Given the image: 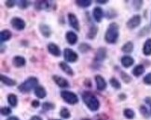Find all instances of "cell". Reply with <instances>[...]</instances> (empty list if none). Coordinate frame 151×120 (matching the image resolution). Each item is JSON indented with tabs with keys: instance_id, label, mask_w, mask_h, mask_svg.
Masks as SVG:
<instances>
[{
	"instance_id": "1",
	"label": "cell",
	"mask_w": 151,
	"mask_h": 120,
	"mask_svg": "<svg viewBox=\"0 0 151 120\" xmlns=\"http://www.w3.org/2000/svg\"><path fill=\"white\" fill-rule=\"evenodd\" d=\"M82 100L86 106L92 112H95L100 108V101L92 92L84 91L82 93Z\"/></svg>"
},
{
	"instance_id": "2",
	"label": "cell",
	"mask_w": 151,
	"mask_h": 120,
	"mask_svg": "<svg viewBox=\"0 0 151 120\" xmlns=\"http://www.w3.org/2000/svg\"><path fill=\"white\" fill-rule=\"evenodd\" d=\"M119 36V27L117 22H112L107 27L106 32L104 34V40L108 44H115L118 41Z\"/></svg>"
},
{
	"instance_id": "3",
	"label": "cell",
	"mask_w": 151,
	"mask_h": 120,
	"mask_svg": "<svg viewBox=\"0 0 151 120\" xmlns=\"http://www.w3.org/2000/svg\"><path fill=\"white\" fill-rule=\"evenodd\" d=\"M37 86H38V79L35 76H30L19 86L18 89L22 93H28L33 89L35 90V89Z\"/></svg>"
},
{
	"instance_id": "4",
	"label": "cell",
	"mask_w": 151,
	"mask_h": 120,
	"mask_svg": "<svg viewBox=\"0 0 151 120\" xmlns=\"http://www.w3.org/2000/svg\"><path fill=\"white\" fill-rule=\"evenodd\" d=\"M61 97L65 102H67L68 104H71V105L77 104L79 101L78 95L72 92V91H69V90H62Z\"/></svg>"
},
{
	"instance_id": "5",
	"label": "cell",
	"mask_w": 151,
	"mask_h": 120,
	"mask_svg": "<svg viewBox=\"0 0 151 120\" xmlns=\"http://www.w3.org/2000/svg\"><path fill=\"white\" fill-rule=\"evenodd\" d=\"M63 58L67 62H76L78 60V55L71 49H65V50H63Z\"/></svg>"
},
{
	"instance_id": "6",
	"label": "cell",
	"mask_w": 151,
	"mask_h": 120,
	"mask_svg": "<svg viewBox=\"0 0 151 120\" xmlns=\"http://www.w3.org/2000/svg\"><path fill=\"white\" fill-rule=\"evenodd\" d=\"M10 24L17 31H22L26 25L25 21L22 19L19 18V17H13V18L10 20Z\"/></svg>"
},
{
	"instance_id": "7",
	"label": "cell",
	"mask_w": 151,
	"mask_h": 120,
	"mask_svg": "<svg viewBox=\"0 0 151 120\" xmlns=\"http://www.w3.org/2000/svg\"><path fill=\"white\" fill-rule=\"evenodd\" d=\"M106 55H107L106 49L104 47H101L96 50L93 61H95V64H101V62H103L104 61V59L106 58Z\"/></svg>"
},
{
	"instance_id": "8",
	"label": "cell",
	"mask_w": 151,
	"mask_h": 120,
	"mask_svg": "<svg viewBox=\"0 0 151 120\" xmlns=\"http://www.w3.org/2000/svg\"><path fill=\"white\" fill-rule=\"evenodd\" d=\"M67 18H68V24L70 25L75 31L79 32L80 30V26H79V21L78 17L76 16V14L72 13V12H69L67 15Z\"/></svg>"
},
{
	"instance_id": "9",
	"label": "cell",
	"mask_w": 151,
	"mask_h": 120,
	"mask_svg": "<svg viewBox=\"0 0 151 120\" xmlns=\"http://www.w3.org/2000/svg\"><path fill=\"white\" fill-rule=\"evenodd\" d=\"M141 21H142V19H141V16L140 15H137V14L136 15H133L131 19L128 20L126 25L131 30L135 29V28H137L139 25H140Z\"/></svg>"
},
{
	"instance_id": "10",
	"label": "cell",
	"mask_w": 151,
	"mask_h": 120,
	"mask_svg": "<svg viewBox=\"0 0 151 120\" xmlns=\"http://www.w3.org/2000/svg\"><path fill=\"white\" fill-rule=\"evenodd\" d=\"M52 79H53V81L55 82L56 85H58V87L60 88H63V89H66V88H69V82L65 78H63L60 76H52Z\"/></svg>"
},
{
	"instance_id": "11",
	"label": "cell",
	"mask_w": 151,
	"mask_h": 120,
	"mask_svg": "<svg viewBox=\"0 0 151 120\" xmlns=\"http://www.w3.org/2000/svg\"><path fill=\"white\" fill-rule=\"evenodd\" d=\"M95 83H96V88H97V90H99V91H103L106 89V81L104 80V78L100 76V75H96L95 77Z\"/></svg>"
},
{
	"instance_id": "12",
	"label": "cell",
	"mask_w": 151,
	"mask_h": 120,
	"mask_svg": "<svg viewBox=\"0 0 151 120\" xmlns=\"http://www.w3.org/2000/svg\"><path fill=\"white\" fill-rule=\"evenodd\" d=\"M103 16H104V10L100 7H95L92 9V17L96 22H101L103 20Z\"/></svg>"
},
{
	"instance_id": "13",
	"label": "cell",
	"mask_w": 151,
	"mask_h": 120,
	"mask_svg": "<svg viewBox=\"0 0 151 120\" xmlns=\"http://www.w3.org/2000/svg\"><path fill=\"white\" fill-rule=\"evenodd\" d=\"M48 48V51L54 57H59L61 56V49L58 47V45H56L55 43H50L47 46Z\"/></svg>"
},
{
	"instance_id": "14",
	"label": "cell",
	"mask_w": 151,
	"mask_h": 120,
	"mask_svg": "<svg viewBox=\"0 0 151 120\" xmlns=\"http://www.w3.org/2000/svg\"><path fill=\"white\" fill-rule=\"evenodd\" d=\"M50 7V3L46 0H40V1L35 2V8L37 10H48Z\"/></svg>"
},
{
	"instance_id": "15",
	"label": "cell",
	"mask_w": 151,
	"mask_h": 120,
	"mask_svg": "<svg viewBox=\"0 0 151 120\" xmlns=\"http://www.w3.org/2000/svg\"><path fill=\"white\" fill-rule=\"evenodd\" d=\"M66 41L69 45H75L78 42V36L77 34L72 32V31H68L65 35Z\"/></svg>"
},
{
	"instance_id": "16",
	"label": "cell",
	"mask_w": 151,
	"mask_h": 120,
	"mask_svg": "<svg viewBox=\"0 0 151 120\" xmlns=\"http://www.w3.org/2000/svg\"><path fill=\"white\" fill-rule=\"evenodd\" d=\"M120 62H121V64H122V66L124 68H129L133 64H134V60H133V58H132L131 56L125 55V56L122 57V58H121Z\"/></svg>"
},
{
	"instance_id": "17",
	"label": "cell",
	"mask_w": 151,
	"mask_h": 120,
	"mask_svg": "<svg viewBox=\"0 0 151 120\" xmlns=\"http://www.w3.org/2000/svg\"><path fill=\"white\" fill-rule=\"evenodd\" d=\"M34 92H35V95H36L38 99H44L45 97L47 96V91H46L45 88L39 85L35 89Z\"/></svg>"
},
{
	"instance_id": "18",
	"label": "cell",
	"mask_w": 151,
	"mask_h": 120,
	"mask_svg": "<svg viewBox=\"0 0 151 120\" xmlns=\"http://www.w3.org/2000/svg\"><path fill=\"white\" fill-rule=\"evenodd\" d=\"M12 64H13V65L15 67L20 68V67H22V66L25 65L26 60L22 56H15L13 58V60H12Z\"/></svg>"
},
{
	"instance_id": "19",
	"label": "cell",
	"mask_w": 151,
	"mask_h": 120,
	"mask_svg": "<svg viewBox=\"0 0 151 120\" xmlns=\"http://www.w3.org/2000/svg\"><path fill=\"white\" fill-rule=\"evenodd\" d=\"M39 31L41 33V35L44 36V37H50V35H51V30L49 25L47 24H41L39 25Z\"/></svg>"
},
{
	"instance_id": "20",
	"label": "cell",
	"mask_w": 151,
	"mask_h": 120,
	"mask_svg": "<svg viewBox=\"0 0 151 120\" xmlns=\"http://www.w3.org/2000/svg\"><path fill=\"white\" fill-rule=\"evenodd\" d=\"M0 80H1V82H2L4 85L8 86V87H13V86H15V85L17 84L16 80L11 79V78H9V76H4V75H1V76H0Z\"/></svg>"
},
{
	"instance_id": "21",
	"label": "cell",
	"mask_w": 151,
	"mask_h": 120,
	"mask_svg": "<svg viewBox=\"0 0 151 120\" xmlns=\"http://www.w3.org/2000/svg\"><path fill=\"white\" fill-rule=\"evenodd\" d=\"M59 66H60L61 69L63 70V72H65L66 75L70 76H74V71H73V69L66 64V62H65V61H60Z\"/></svg>"
},
{
	"instance_id": "22",
	"label": "cell",
	"mask_w": 151,
	"mask_h": 120,
	"mask_svg": "<svg viewBox=\"0 0 151 120\" xmlns=\"http://www.w3.org/2000/svg\"><path fill=\"white\" fill-rule=\"evenodd\" d=\"M12 36V34L11 32L8 29H5V30H2L1 33H0V40H1V42H7L11 38Z\"/></svg>"
},
{
	"instance_id": "23",
	"label": "cell",
	"mask_w": 151,
	"mask_h": 120,
	"mask_svg": "<svg viewBox=\"0 0 151 120\" xmlns=\"http://www.w3.org/2000/svg\"><path fill=\"white\" fill-rule=\"evenodd\" d=\"M143 53L146 56L151 55V38L147 39V41L145 42L143 46Z\"/></svg>"
},
{
	"instance_id": "24",
	"label": "cell",
	"mask_w": 151,
	"mask_h": 120,
	"mask_svg": "<svg viewBox=\"0 0 151 120\" xmlns=\"http://www.w3.org/2000/svg\"><path fill=\"white\" fill-rule=\"evenodd\" d=\"M145 73V66L143 64H138L136 65L132 70V75L138 77V76H141L143 74Z\"/></svg>"
},
{
	"instance_id": "25",
	"label": "cell",
	"mask_w": 151,
	"mask_h": 120,
	"mask_svg": "<svg viewBox=\"0 0 151 120\" xmlns=\"http://www.w3.org/2000/svg\"><path fill=\"white\" fill-rule=\"evenodd\" d=\"M8 102L11 107H16L18 105V97L15 94H9L8 95Z\"/></svg>"
},
{
	"instance_id": "26",
	"label": "cell",
	"mask_w": 151,
	"mask_h": 120,
	"mask_svg": "<svg viewBox=\"0 0 151 120\" xmlns=\"http://www.w3.org/2000/svg\"><path fill=\"white\" fill-rule=\"evenodd\" d=\"M97 33H98V28H97V26L92 25L90 28L89 33L87 34V37H88L89 39H94L95 36H97Z\"/></svg>"
},
{
	"instance_id": "27",
	"label": "cell",
	"mask_w": 151,
	"mask_h": 120,
	"mask_svg": "<svg viewBox=\"0 0 151 120\" xmlns=\"http://www.w3.org/2000/svg\"><path fill=\"white\" fill-rule=\"evenodd\" d=\"M121 50H122L124 53H127V54L132 52V50H133V43L130 42V41L125 43L122 46V48H121Z\"/></svg>"
},
{
	"instance_id": "28",
	"label": "cell",
	"mask_w": 151,
	"mask_h": 120,
	"mask_svg": "<svg viewBox=\"0 0 151 120\" xmlns=\"http://www.w3.org/2000/svg\"><path fill=\"white\" fill-rule=\"evenodd\" d=\"M91 49V45L89 44H87V43H81L79 46H78V50H79V52L81 53H87V52H89V51Z\"/></svg>"
},
{
	"instance_id": "29",
	"label": "cell",
	"mask_w": 151,
	"mask_h": 120,
	"mask_svg": "<svg viewBox=\"0 0 151 120\" xmlns=\"http://www.w3.org/2000/svg\"><path fill=\"white\" fill-rule=\"evenodd\" d=\"M60 116L62 118H63V119H68V118H70V116H71V113L67 109V108L63 107L62 109L60 110Z\"/></svg>"
},
{
	"instance_id": "30",
	"label": "cell",
	"mask_w": 151,
	"mask_h": 120,
	"mask_svg": "<svg viewBox=\"0 0 151 120\" xmlns=\"http://www.w3.org/2000/svg\"><path fill=\"white\" fill-rule=\"evenodd\" d=\"M109 83H110V85H111L112 87H113L114 89H121V85H120V83H119V80H118L117 78H116V77H111V78H110Z\"/></svg>"
},
{
	"instance_id": "31",
	"label": "cell",
	"mask_w": 151,
	"mask_h": 120,
	"mask_svg": "<svg viewBox=\"0 0 151 120\" xmlns=\"http://www.w3.org/2000/svg\"><path fill=\"white\" fill-rule=\"evenodd\" d=\"M76 3H77V5L81 8H88L91 5L92 2L91 1V0H77Z\"/></svg>"
},
{
	"instance_id": "32",
	"label": "cell",
	"mask_w": 151,
	"mask_h": 120,
	"mask_svg": "<svg viewBox=\"0 0 151 120\" xmlns=\"http://www.w3.org/2000/svg\"><path fill=\"white\" fill-rule=\"evenodd\" d=\"M123 115L127 119H132V118H134V116H135L134 112H133V110L130 109V108H127V109H125L123 111Z\"/></svg>"
},
{
	"instance_id": "33",
	"label": "cell",
	"mask_w": 151,
	"mask_h": 120,
	"mask_svg": "<svg viewBox=\"0 0 151 120\" xmlns=\"http://www.w3.org/2000/svg\"><path fill=\"white\" fill-rule=\"evenodd\" d=\"M11 112H12L11 108L8 107V106H3V107H1V109H0V113H1V115L4 116H8L9 115H11Z\"/></svg>"
},
{
	"instance_id": "34",
	"label": "cell",
	"mask_w": 151,
	"mask_h": 120,
	"mask_svg": "<svg viewBox=\"0 0 151 120\" xmlns=\"http://www.w3.org/2000/svg\"><path fill=\"white\" fill-rule=\"evenodd\" d=\"M55 105L53 104H51V102H43L42 104V109L45 110V111H50V110H53L54 109Z\"/></svg>"
},
{
	"instance_id": "35",
	"label": "cell",
	"mask_w": 151,
	"mask_h": 120,
	"mask_svg": "<svg viewBox=\"0 0 151 120\" xmlns=\"http://www.w3.org/2000/svg\"><path fill=\"white\" fill-rule=\"evenodd\" d=\"M30 4H31V2L30 1H26V0H22V1H19L18 2L19 8L20 9H27L29 6H30Z\"/></svg>"
},
{
	"instance_id": "36",
	"label": "cell",
	"mask_w": 151,
	"mask_h": 120,
	"mask_svg": "<svg viewBox=\"0 0 151 120\" xmlns=\"http://www.w3.org/2000/svg\"><path fill=\"white\" fill-rule=\"evenodd\" d=\"M139 110H140V113L142 114V115L145 116V117H147L148 118L149 117V113H148V110H147V108L145 106V105H141L140 108H139Z\"/></svg>"
},
{
	"instance_id": "37",
	"label": "cell",
	"mask_w": 151,
	"mask_h": 120,
	"mask_svg": "<svg viewBox=\"0 0 151 120\" xmlns=\"http://www.w3.org/2000/svg\"><path fill=\"white\" fill-rule=\"evenodd\" d=\"M120 76H121V78H122V80H123V81H124L125 83H130V82H131L132 78L130 77L129 75H127L126 73L121 72V73H120Z\"/></svg>"
},
{
	"instance_id": "38",
	"label": "cell",
	"mask_w": 151,
	"mask_h": 120,
	"mask_svg": "<svg viewBox=\"0 0 151 120\" xmlns=\"http://www.w3.org/2000/svg\"><path fill=\"white\" fill-rule=\"evenodd\" d=\"M132 6L135 9H140L143 6V1H132Z\"/></svg>"
},
{
	"instance_id": "39",
	"label": "cell",
	"mask_w": 151,
	"mask_h": 120,
	"mask_svg": "<svg viewBox=\"0 0 151 120\" xmlns=\"http://www.w3.org/2000/svg\"><path fill=\"white\" fill-rule=\"evenodd\" d=\"M144 83L147 85H151V72L144 77Z\"/></svg>"
},
{
	"instance_id": "40",
	"label": "cell",
	"mask_w": 151,
	"mask_h": 120,
	"mask_svg": "<svg viewBox=\"0 0 151 120\" xmlns=\"http://www.w3.org/2000/svg\"><path fill=\"white\" fill-rule=\"evenodd\" d=\"M15 4H16V1H14V0H7V1H5V5L9 9L13 8L15 6Z\"/></svg>"
},
{
	"instance_id": "41",
	"label": "cell",
	"mask_w": 151,
	"mask_h": 120,
	"mask_svg": "<svg viewBox=\"0 0 151 120\" xmlns=\"http://www.w3.org/2000/svg\"><path fill=\"white\" fill-rule=\"evenodd\" d=\"M31 105H32V107H34V108H37V107H39V105H40V102H39V101H37V100H34V101L31 102Z\"/></svg>"
},
{
	"instance_id": "42",
	"label": "cell",
	"mask_w": 151,
	"mask_h": 120,
	"mask_svg": "<svg viewBox=\"0 0 151 120\" xmlns=\"http://www.w3.org/2000/svg\"><path fill=\"white\" fill-rule=\"evenodd\" d=\"M95 2H96L97 4H102V5H104V4L108 3L107 0H96Z\"/></svg>"
},
{
	"instance_id": "43",
	"label": "cell",
	"mask_w": 151,
	"mask_h": 120,
	"mask_svg": "<svg viewBox=\"0 0 151 120\" xmlns=\"http://www.w3.org/2000/svg\"><path fill=\"white\" fill-rule=\"evenodd\" d=\"M30 120H43V119L38 116H34L30 118Z\"/></svg>"
},
{
	"instance_id": "44",
	"label": "cell",
	"mask_w": 151,
	"mask_h": 120,
	"mask_svg": "<svg viewBox=\"0 0 151 120\" xmlns=\"http://www.w3.org/2000/svg\"><path fill=\"white\" fill-rule=\"evenodd\" d=\"M145 101H146V102L148 105H151V97H147V98L145 99Z\"/></svg>"
},
{
	"instance_id": "45",
	"label": "cell",
	"mask_w": 151,
	"mask_h": 120,
	"mask_svg": "<svg viewBox=\"0 0 151 120\" xmlns=\"http://www.w3.org/2000/svg\"><path fill=\"white\" fill-rule=\"evenodd\" d=\"M7 120H20L17 116H9Z\"/></svg>"
},
{
	"instance_id": "46",
	"label": "cell",
	"mask_w": 151,
	"mask_h": 120,
	"mask_svg": "<svg viewBox=\"0 0 151 120\" xmlns=\"http://www.w3.org/2000/svg\"><path fill=\"white\" fill-rule=\"evenodd\" d=\"M119 98L124 100V99H126V96H125V95H123V94H121V95H119Z\"/></svg>"
},
{
	"instance_id": "47",
	"label": "cell",
	"mask_w": 151,
	"mask_h": 120,
	"mask_svg": "<svg viewBox=\"0 0 151 120\" xmlns=\"http://www.w3.org/2000/svg\"><path fill=\"white\" fill-rule=\"evenodd\" d=\"M81 120H91V119H88V118H83V119H81Z\"/></svg>"
},
{
	"instance_id": "48",
	"label": "cell",
	"mask_w": 151,
	"mask_h": 120,
	"mask_svg": "<svg viewBox=\"0 0 151 120\" xmlns=\"http://www.w3.org/2000/svg\"><path fill=\"white\" fill-rule=\"evenodd\" d=\"M49 120H61V119H49Z\"/></svg>"
},
{
	"instance_id": "49",
	"label": "cell",
	"mask_w": 151,
	"mask_h": 120,
	"mask_svg": "<svg viewBox=\"0 0 151 120\" xmlns=\"http://www.w3.org/2000/svg\"><path fill=\"white\" fill-rule=\"evenodd\" d=\"M150 112H151V105H150Z\"/></svg>"
},
{
	"instance_id": "50",
	"label": "cell",
	"mask_w": 151,
	"mask_h": 120,
	"mask_svg": "<svg viewBox=\"0 0 151 120\" xmlns=\"http://www.w3.org/2000/svg\"><path fill=\"white\" fill-rule=\"evenodd\" d=\"M99 120H104V119H99Z\"/></svg>"
}]
</instances>
